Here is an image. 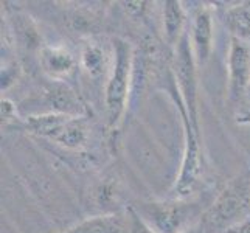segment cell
I'll list each match as a JSON object with an SVG mask.
<instances>
[{
  "label": "cell",
  "mask_w": 250,
  "mask_h": 233,
  "mask_svg": "<svg viewBox=\"0 0 250 233\" xmlns=\"http://www.w3.org/2000/svg\"><path fill=\"white\" fill-rule=\"evenodd\" d=\"M47 100H48V105L53 107V112H56V114H65L72 117V114L81 112L78 98H76L75 93L64 84H55L53 87L47 92Z\"/></svg>",
  "instance_id": "cell-11"
},
{
  "label": "cell",
  "mask_w": 250,
  "mask_h": 233,
  "mask_svg": "<svg viewBox=\"0 0 250 233\" xmlns=\"http://www.w3.org/2000/svg\"><path fill=\"white\" fill-rule=\"evenodd\" d=\"M73 117L65 114H56V112H48V114L31 115L27 118V125L33 132H36L42 137L56 140L65 126L70 123Z\"/></svg>",
  "instance_id": "cell-8"
},
{
  "label": "cell",
  "mask_w": 250,
  "mask_h": 233,
  "mask_svg": "<svg viewBox=\"0 0 250 233\" xmlns=\"http://www.w3.org/2000/svg\"><path fill=\"white\" fill-rule=\"evenodd\" d=\"M64 233H129L127 224L118 214L89 218Z\"/></svg>",
  "instance_id": "cell-9"
},
{
  "label": "cell",
  "mask_w": 250,
  "mask_h": 233,
  "mask_svg": "<svg viewBox=\"0 0 250 233\" xmlns=\"http://www.w3.org/2000/svg\"><path fill=\"white\" fill-rule=\"evenodd\" d=\"M84 140H85L84 126L81 125L78 118H72L70 123L65 126V129L55 142L65 146V148H78V146L84 143Z\"/></svg>",
  "instance_id": "cell-14"
},
{
  "label": "cell",
  "mask_w": 250,
  "mask_h": 233,
  "mask_svg": "<svg viewBox=\"0 0 250 233\" xmlns=\"http://www.w3.org/2000/svg\"><path fill=\"white\" fill-rule=\"evenodd\" d=\"M14 110V107H13V105L10 101H6V100H3L2 101V117H8L10 115V112H13Z\"/></svg>",
  "instance_id": "cell-18"
},
{
  "label": "cell",
  "mask_w": 250,
  "mask_h": 233,
  "mask_svg": "<svg viewBox=\"0 0 250 233\" xmlns=\"http://www.w3.org/2000/svg\"><path fill=\"white\" fill-rule=\"evenodd\" d=\"M238 123H250V112L238 115Z\"/></svg>",
  "instance_id": "cell-19"
},
{
  "label": "cell",
  "mask_w": 250,
  "mask_h": 233,
  "mask_svg": "<svg viewBox=\"0 0 250 233\" xmlns=\"http://www.w3.org/2000/svg\"><path fill=\"white\" fill-rule=\"evenodd\" d=\"M179 107L185 127V151H184L182 167H180V172L174 187V196L177 199H182V197L189 196V193L193 191L197 184V177H199L201 172V149H199V140H197L199 132L196 131L191 120H189L188 110L184 106L182 98H180Z\"/></svg>",
  "instance_id": "cell-4"
},
{
  "label": "cell",
  "mask_w": 250,
  "mask_h": 233,
  "mask_svg": "<svg viewBox=\"0 0 250 233\" xmlns=\"http://www.w3.org/2000/svg\"><path fill=\"white\" fill-rule=\"evenodd\" d=\"M247 97L250 98V85H249V90H247Z\"/></svg>",
  "instance_id": "cell-21"
},
{
  "label": "cell",
  "mask_w": 250,
  "mask_h": 233,
  "mask_svg": "<svg viewBox=\"0 0 250 233\" xmlns=\"http://www.w3.org/2000/svg\"><path fill=\"white\" fill-rule=\"evenodd\" d=\"M145 214L151 221V227L159 233H179L188 216V210L176 201L168 204H151L145 207Z\"/></svg>",
  "instance_id": "cell-6"
},
{
  "label": "cell",
  "mask_w": 250,
  "mask_h": 233,
  "mask_svg": "<svg viewBox=\"0 0 250 233\" xmlns=\"http://www.w3.org/2000/svg\"><path fill=\"white\" fill-rule=\"evenodd\" d=\"M226 233H250V216L227 229Z\"/></svg>",
  "instance_id": "cell-17"
},
{
  "label": "cell",
  "mask_w": 250,
  "mask_h": 233,
  "mask_svg": "<svg viewBox=\"0 0 250 233\" xmlns=\"http://www.w3.org/2000/svg\"><path fill=\"white\" fill-rule=\"evenodd\" d=\"M250 85V50L246 42L231 38L229 53V92L236 103L244 97Z\"/></svg>",
  "instance_id": "cell-5"
},
{
  "label": "cell",
  "mask_w": 250,
  "mask_h": 233,
  "mask_svg": "<svg viewBox=\"0 0 250 233\" xmlns=\"http://www.w3.org/2000/svg\"><path fill=\"white\" fill-rule=\"evenodd\" d=\"M193 53L197 65H204L211 53L213 42V27H211V14L207 8H201L196 13L193 21Z\"/></svg>",
  "instance_id": "cell-7"
},
{
  "label": "cell",
  "mask_w": 250,
  "mask_h": 233,
  "mask_svg": "<svg viewBox=\"0 0 250 233\" xmlns=\"http://www.w3.org/2000/svg\"><path fill=\"white\" fill-rule=\"evenodd\" d=\"M182 233H201V230H185V232H182Z\"/></svg>",
  "instance_id": "cell-20"
},
{
  "label": "cell",
  "mask_w": 250,
  "mask_h": 233,
  "mask_svg": "<svg viewBox=\"0 0 250 233\" xmlns=\"http://www.w3.org/2000/svg\"><path fill=\"white\" fill-rule=\"evenodd\" d=\"M115 63L106 85V107L109 125L115 126L126 109L131 87V73L134 67V55L131 44L123 39H117L114 44Z\"/></svg>",
  "instance_id": "cell-2"
},
{
  "label": "cell",
  "mask_w": 250,
  "mask_h": 233,
  "mask_svg": "<svg viewBox=\"0 0 250 233\" xmlns=\"http://www.w3.org/2000/svg\"><path fill=\"white\" fill-rule=\"evenodd\" d=\"M41 64L51 76H62L72 72L73 56L61 47H45L41 53Z\"/></svg>",
  "instance_id": "cell-10"
},
{
  "label": "cell",
  "mask_w": 250,
  "mask_h": 233,
  "mask_svg": "<svg viewBox=\"0 0 250 233\" xmlns=\"http://www.w3.org/2000/svg\"><path fill=\"white\" fill-rule=\"evenodd\" d=\"M226 25L235 39H250V3L231 6L226 13Z\"/></svg>",
  "instance_id": "cell-13"
},
{
  "label": "cell",
  "mask_w": 250,
  "mask_h": 233,
  "mask_svg": "<svg viewBox=\"0 0 250 233\" xmlns=\"http://www.w3.org/2000/svg\"><path fill=\"white\" fill-rule=\"evenodd\" d=\"M185 14L182 10V3L177 0H167L163 8V27H165V36L169 44H176L182 38Z\"/></svg>",
  "instance_id": "cell-12"
},
{
  "label": "cell",
  "mask_w": 250,
  "mask_h": 233,
  "mask_svg": "<svg viewBox=\"0 0 250 233\" xmlns=\"http://www.w3.org/2000/svg\"><path fill=\"white\" fill-rule=\"evenodd\" d=\"M250 168L231 179L201 218V233H226L250 216Z\"/></svg>",
  "instance_id": "cell-1"
},
{
  "label": "cell",
  "mask_w": 250,
  "mask_h": 233,
  "mask_svg": "<svg viewBox=\"0 0 250 233\" xmlns=\"http://www.w3.org/2000/svg\"><path fill=\"white\" fill-rule=\"evenodd\" d=\"M196 59L193 53V47L189 44L188 34L184 33L177 42L176 51V80L182 97L184 106L188 110V115L194 129L199 132V123H197V81H196Z\"/></svg>",
  "instance_id": "cell-3"
},
{
  "label": "cell",
  "mask_w": 250,
  "mask_h": 233,
  "mask_svg": "<svg viewBox=\"0 0 250 233\" xmlns=\"http://www.w3.org/2000/svg\"><path fill=\"white\" fill-rule=\"evenodd\" d=\"M129 233H156L154 229L146 222L135 210H129V221H127Z\"/></svg>",
  "instance_id": "cell-16"
},
{
  "label": "cell",
  "mask_w": 250,
  "mask_h": 233,
  "mask_svg": "<svg viewBox=\"0 0 250 233\" xmlns=\"http://www.w3.org/2000/svg\"><path fill=\"white\" fill-rule=\"evenodd\" d=\"M83 65L90 75L97 76L103 70V51L97 45H87L83 51Z\"/></svg>",
  "instance_id": "cell-15"
}]
</instances>
